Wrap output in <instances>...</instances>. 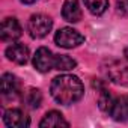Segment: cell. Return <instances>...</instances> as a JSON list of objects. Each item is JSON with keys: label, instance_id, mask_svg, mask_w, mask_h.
<instances>
[{"label": "cell", "instance_id": "obj_1", "mask_svg": "<svg viewBox=\"0 0 128 128\" xmlns=\"http://www.w3.org/2000/svg\"><path fill=\"white\" fill-rule=\"evenodd\" d=\"M50 89H51V96L59 104H63V106L77 102L84 94V88L80 78L76 76H70V74L56 77L51 82Z\"/></svg>", "mask_w": 128, "mask_h": 128}, {"label": "cell", "instance_id": "obj_2", "mask_svg": "<svg viewBox=\"0 0 128 128\" xmlns=\"http://www.w3.org/2000/svg\"><path fill=\"white\" fill-rule=\"evenodd\" d=\"M54 41L62 48H74L84 42V36L72 27H62L56 32Z\"/></svg>", "mask_w": 128, "mask_h": 128}, {"label": "cell", "instance_id": "obj_3", "mask_svg": "<svg viewBox=\"0 0 128 128\" xmlns=\"http://www.w3.org/2000/svg\"><path fill=\"white\" fill-rule=\"evenodd\" d=\"M29 33L32 38L35 39H39V38H44L53 27V20L47 15H42V14H36V15H32L30 20H29Z\"/></svg>", "mask_w": 128, "mask_h": 128}, {"label": "cell", "instance_id": "obj_4", "mask_svg": "<svg viewBox=\"0 0 128 128\" xmlns=\"http://www.w3.org/2000/svg\"><path fill=\"white\" fill-rule=\"evenodd\" d=\"M104 71L113 83L128 86V65L119 60H110L107 63V66L104 68Z\"/></svg>", "mask_w": 128, "mask_h": 128}, {"label": "cell", "instance_id": "obj_5", "mask_svg": "<svg viewBox=\"0 0 128 128\" xmlns=\"http://www.w3.org/2000/svg\"><path fill=\"white\" fill-rule=\"evenodd\" d=\"M33 66L39 72H48L51 68H54V54L47 47L38 48L33 56Z\"/></svg>", "mask_w": 128, "mask_h": 128}, {"label": "cell", "instance_id": "obj_6", "mask_svg": "<svg viewBox=\"0 0 128 128\" xmlns=\"http://www.w3.org/2000/svg\"><path fill=\"white\" fill-rule=\"evenodd\" d=\"M3 120L11 128H26L30 125L29 118L18 108H9L3 114Z\"/></svg>", "mask_w": 128, "mask_h": 128}, {"label": "cell", "instance_id": "obj_7", "mask_svg": "<svg viewBox=\"0 0 128 128\" xmlns=\"http://www.w3.org/2000/svg\"><path fill=\"white\" fill-rule=\"evenodd\" d=\"M2 39L6 42H12L21 36V26L15 18H6L2 23Z\"/></svg>", "mask_w": 128, "mask_h": 128}, {"label": "cell", "instance_id": "obj_8", "mask_svg": "<svg viewBox=\"0 0 128 128\" xmlns=\"http://www.w3.org/2000/svg\"><path fill=\"white\" fill-rule=\"evenodd\" d=\"M29 48L24 45V44H12L6 48V57L18 65H24L29 60Z\"/></svg>", "mask_w": 128, "mask_h": 128}, {"label": "cell", "instance_id": "obj_9", "mask_svg": "<svg viewBox=\"0 0 128 128\" xmlns=\"http://www.w3.org/2000/svg\"><path fill=\"white\" fill-rule=\"evenodd\" d=\"M110 116L114 120H119V122L128 120V95H122V96H119L113 101Z\"/></svg>", "mask_w": 128, "mask_h": 128}, {"label": "cell", "instance_id": "obj_10", "mask_svg": "<svg viewBox=\"0 0 128 128\" xmlns=\"http://www.w3.org/2000/svg\"><path fill=\"white\" fill-rule=\"evenodd\" d=\"M62 15L70 23H78L82 20V9L78 0H65L62 8Z\"/></svg>", "mask_w": 128, "mask_h": 128}, {"label": "cell", "instance_id": "obj_11", "mask_svg": "<svg viewBox=\"0 0 128 128\" xmlns=\"http://www.w3.org/2000/svg\"><path fill=\"white\" fill-rule=\"evenodd\" d=\"M20 90V82L12 74H3L2 77V94L6 98H12Z\"/></svg>", "mask_w": 128, "mask_h": 128}, {"label": "cell", "instance_id": "obj_12", "mask_svg": "<svg viewBox=\"0 0 128 128\" xmlns=\"http://www.w3.org/2000/svg\"><path fill=\"white\" fill-rule=\"evenodd\" d=\"M39 126L42 128H53V126H70V122L65 120V118H63L62 113L56 112V110H51L48 112L44 119L39 122Z\"/></svg>", "mask_w": 128, "mask_h": 128}, {"label": "cell", "instance_id": "obj_13", "mask_svg": "<svg viewBox=\"0 0 128 128\" xmlns=\"http://www.w3.org/2000/svg\"><path fill=\"white\" fill-rule=\"evenodd\" d=\"M77 66V62L66 54H56L54 56V70L57 71H71Z\"/></svg>", "mask_w": 128, "mask_h": 128}, {"label": "cell", "instance_id": "obj_14", "mask_svg": "<svg viewBox=\"0 0 128 128\" xmlns=\"http://www.w3.org/2000/svg\"><path fill=\"white\" fill-rule=\"evenodd\" d=\"M24 102L29 108H38L42 102V95L38 89H29L24 95Z\"/></svg>", "mask_w": 128, "mask_h": 128}, {"label": "cell", "instance_id": "obj_15", "mask_svg": "<svg viewBox=\"0 0 128 128\" xmlns=\"http://www.w3.org/2000/svg\"><path fill=\"white\" fill-rule=\"evenodd\" d=\"M84 5L94 15H101L108 6V0H84Z\"/></svg>", "mask_w": 128, "mask_h": 128}, {"label": "cell", "instance_id": "obj_16", "mask_svg": "<svg viewBox=\"0 0 128 128\" xmlns=\"http://www.w3.org/2000/svg\"><path fill=\"white\" fill-rule=\"evenodd\" d=\"M113 96L110 95V92H107L106 89H101V94H100V98H98V106L102 112H108L112 110V106H113Z\"/></svg>", "mask_w": 128, "mask_h": 128}, {"label": "cell", "instance_id": "obj_17", "mask_svg": "<svg viewBox=\"0 0 128 128\" xmlns=\"http://www.w3.org/2000/svg\"><path fill=\"white\" fill-rule=\"evenodd\" d=\"M116 5L122 15H128V0H116Z\"/></svg>", "mask_w": 128, "mask_h": 128}, {"label": "cell", "instance_id": "obj_18", "mask_svg": "<svg viewBox=\"0 0 128 128\" xmlns=\"http://www.w3.org/2000/svg\"><path fill=\"white\" fill-rule=\"evenodd\" d=\"M23 3H26V5H30V3H33V2H36V0H21Z\"/></svg>", "mask_w": 128, "mask_h": 128}, {"label": "cell", "instance_id": "obj_19", "mask_svg": "<svg viewBox=\"0 0 128 128\" xmlns=\"http://www.w3.org/2000/svg\"><path fill=\"white\" fill-rule=\"evenodd\" d=\"M124 54H125V57H126V60H128V47L125 48V51H124Z\"/></svg>", "mask_w": 128, "mask_h": 128}]
</instances>
